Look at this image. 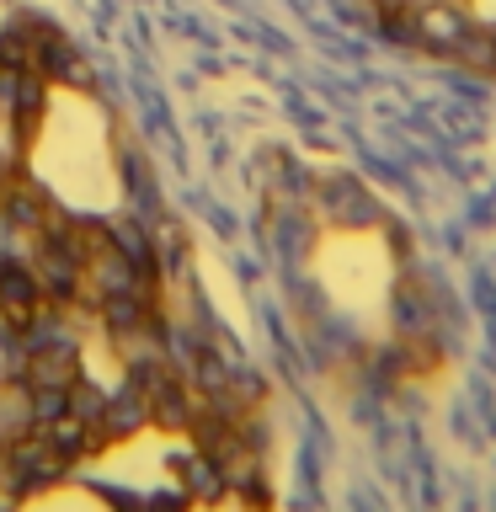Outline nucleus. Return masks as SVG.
Returning <instances> with one entry per match:
<instances>
[{
    "label": "nucleus",
    "instance_id": "nucleus-1",
    "mask_svg": "<svg viewBox=\"0 0 496 512\" xmlns=\"http://www.w3.org/2000/svg\"><path fill=\"white\" fill-rule=\"evenodd\" d=\"M390 278H395L390 246L374 230L326 235V246H320V283L331 288V299L352 304V310H368V304H379L390 294Z\"/></svg>",
    "mask_w": 496,
    "mask_h": 512
}]
</instances>
